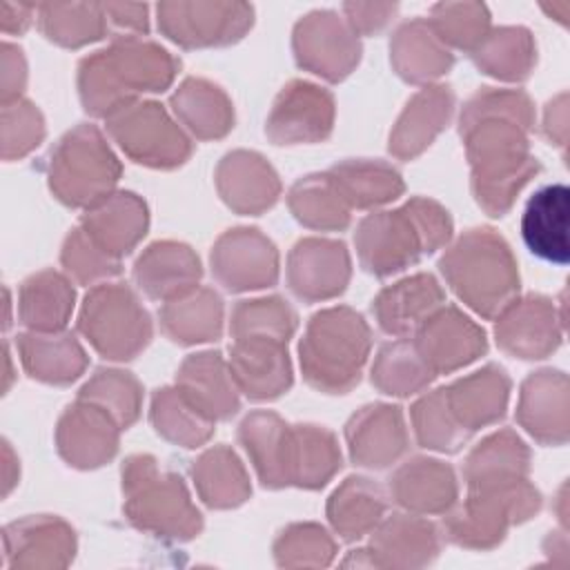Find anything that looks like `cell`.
<instances>
[{
    "label": "cell",
    "instance_id": "19",
    "mask_svg": "<svg viewBox=\"0 0 570 570\" xmlns=\"http://www.w3.org/2000/svg\"><path fill=\"white\" fill-rule=\"evenodd\" d=\"M212 263L227 289L249 287L245 265H252L267 285L276 278V252L256 229H234L223 236L212 254Z\"/></svg>",
    "mask_w": 570,
    "mask_h": 570
},
{
    "label": "cell",
    "instance_id": "13",
    "mask_svg": "<svg viewBox=\"0 0 570 570\" xmlns=\"http://www.w3.org/2000/svg\"><path fill=\"white\" fill-rule=\"evenodd\" d=\"M232 374L252 399H269L287 390L289 363L281 338L243 336L232 347Z\"/></svg>",
    "mask_w": 570,
    "mask_h": 570
},
{
    "label": "cell",
    "instance_id": "40",
    "mask_svg": "<svg viewBox=\"0 0 570 570\" xmlns=\"http://www.w3.org/2000/svg\"><path fill=\"white\" fill-rule=\"evenodd\" d=\"M178 98L198 105V111H191L183 116L189 127L200 136H220L229 127V105L225 98L216 91V87H209L200 80H189L183 85V89L176 94Z\"/></svg>",
    "mask_w": 570,
    "mask_h": 570
},
{
    "label": "cell",
    "instance_id": "25",
    "mask_svg": "<svg viewBox=\"0 0 570 570\" xmlns=\"http://www.w3.org/2000/svg\"><path fill=\"white\" fill-rule=\"evenodd\" d=\"M60 452L73 465L87 468V441L94 448L98 465L116 450V430L111 416L102 414V407H69L58 432Z\"/></svg>",
    "mask_w": 570,
    "mask_h": 570
},
{
    "label": "cell",
    "instance_id": "37",
    "mask_svg": "<svg viewBox=\"0 0 570 570\" xmlns=\"http://www.w3.org/2000/svg\"><path fill=\"white\" fill-rule=\"evenodd\" d=\"M432 376L434 372L425 361H421V354L414 352V347L407 343H394L379 354L372 381L387 394H412Z\"/></svg>",
    "mask_w": 570,
    "mask_h": 570
},
{
    "label": "cell",
    "instance_id": "17",
    "mask_svg": "<svg viewBox=\"0 0 570 570\" xmlns=\"http://www.w3.org/2000/svg\"><path fill=\"white\" fill-rule=\"evenodd\" d=\"M441 303L443 292L434 276L419 274L383 289L374 303V312L385 332L403 336L423 327Z\"/></svg>",
    "mask_w": 570,
    "mask_h": 570
},
{
    "label": "cell",
    "instance_id": "1",
    "mask_svg": "<svg viewBox=\"0 0 570 570\" xmlns=\"http://www.w3.org/2000/svg\"><path fill=\"white\" fill-rule=\"evenodd\" d=\"M463 129L479 203L501 216L532 169L537 171V163L532 165L525 154L521 129L499 120V94H479L461 116Z\"/></svg>",
    "mask_w": 570,
    "mask_h": 570
},
{
    "label": "cell",
    "instance_id": "22",
    "mask_svg": "<svg viewBox=\"0 0 570 570\" xmlns=\"http://www.w3.org/2000/svg\"><path fill=\"white\" fill-rule=\"evenodd\" d=\"M198 276V258L187 247L174 243L149 247L136 265V281L154 298H178L194 287Z\"/></svg>",
    "mask_w": 570,
    "mask_h": 570
},
{
    "label": "cell",
    "instance_id": "6",
    "mask_svg": "<svg viewBox=\"0 0 570 570\" xmlns=\"http://www.w3.org/2000/svg\"><path fill=\"white\" fill-rule=\"evenodd\" d=\"M122 479L127 488L125 510L134 525L167 539H191L200 532V514L191 508L180 479L158 474L149 456L129 459Z\"/></svg>",
    "mask_w": 570,
    "mask_h": 570
},
{
    "label": "cell",
    "instance_id": "7",
    "mask_svg": "<svg viewBox=\"0 0 570 570\" xmlns=\"http://www.w3.org/2000/svg\"><path fill=\"white\" fill-rule=\"evenodd\" d=\"M539 494L519 479L472 483L470 501L445 521L450 541L465 548H490L503 539L508 523L537 512Z\"/></svg>",
    "mask_w": 570,
    "mask_h": 570
},
{
    "label": "cell",
    "instance_id": "36",
    "mask_svg": "<svg viewBox=\"0 0 570 570\" xmlns=\"http://www.w3.org/2000/svg\"><path fill=\"white\" fill-rule=\"evenodd\" d=\"M525 461L528 452L523 443L510 432H503L488 439L481 448L474 450V454L468 461L465 474L470 479V485L485 481L519 479L525 472Z\"/></svg>",
    "mask_w": 570,
    "mask_h": 570
},
{
    "label": "cell",
    "instance_id": "14",
    "mask_svg": "<svg viewBox=\"0 0 570 570\" xmlns=\"http://www.w3.org/2000/svg\"><path fill=\"white\" fill-rule=\"evenodd\" d=\"M9 566L62 568L73 559V532L58 519H24L4 530Z\"/></svg>",
    "mask_w": 570,
    "mask_h": 570
},
{
    "label": "cell",
    "instance_id": "31",
    "mask_svg": "<svg viewBox=\"0 0 570 570\" xmlns=\"http://www.w3.org/2000/svg\"><path fill=\"white\" fill-rule=\"evenodd\" d=\"M194 479L198 483V490L205 503L216 508L236 505L245 501L249 492L243 468L238 465V459L227 448L207 452L194 465Z\"/></svg>",
    "mask_w": 570,
    "mask_h": 570
},
{
    "label": "cell",
    "instance_id": "34",
    "mask_svg": "<svg viewBox=\"0 0 570 570\" xmlns=\"http://www.w3.org/2000/svg\"><path fill=\"white\" fill-rule=\"evenodd\" d=\"M292 207L301 223L314 227H343L350 218L345 198L332 176H312L292 189Z\"/></svg>",
    "mask_w": 570,
    "mask_h": 570
},
{
    "label": "cell",
    "instance_id": "28",
    "mask_svg": "<svg viewBox=\"0 0 570 570\" xmlns=\"http://www.w3.org/2000/svg\"><path fill=\"white\" fill-rule=\"evenodd\" d=\"M22 361L31 376L53 383L73 381L85 367V354L73 336H20Z\"/></svg>",
    "mask_w": 570,
    "mask_h": 570
},
{
    "label": "cell",
    "instance_id": "30",
    "mask_svg": "<svg viewBox=\"0 0 570 570\" xmlns=\"http://www.w3.org/2000/svg\"><path fill=\"white\" fill-rule=\"evenodd\" d=\"M347 439L352 443V456L361 465L365 463L374 441L381 443L385 463L394 461L405 443L399 407H365V412L354 416V421L347 425Z\"/></svg>",
    "mask_w": 570,
    "mask_h": 570
},
{
    "label": "cell",
    "instance_id": "24",
    "mask_svg": "<svg viewBox=\"0 0 570 570\" xmlns=\"http://www.w3.org/2000/svg\"><path fill=\"white\" fill-rule=\"evenodd\" d=\"M180 383L185 387L183 396L207 419H225L236 412L238 401L232 392L223 361L218 354H198L183 365Z\"/></svg>",
    "mask_w": 570,
    "mask_h": 570
},
{
    "label": "cell",
    "instance_id": "27",
    "mask_svg": "<svg viewBox=\"0 0 570 570\" xmlns=\"http://www.w3.org/2000/svg\"><path fill=\"white\" fill-rule=\"evenodd\" d=\"M452 107V94L443 87L419 94L407 111L403 114L399 129L390 142V149L399 156H414L423 149L432 136L441 129V122L448 120Z\"/></svg>",
    "mask_w": 570,
    "mask_h": 570
},
{
    "label": "cell",
    "instance_id": "26",
    "mask_svg": "<svg viewBox=\"0 0 570 570\" xmlns=\"http://www.w3.org/2000/svg\"><path fill=\"white\" fill-rule=\"evenodd\" d=\"M383 510L385 501L379 485L370 483V479L352 476L345 481L343 488L334 492L327 514L336 532L343 539L354 541L376 525Z\"/></svg>",
    "mask_w": 570,
    "mask_h": 570
},
{
    "label": "cell",
    "instance_id": "2",
    "mask_svg": "<svg viewBox=\"0 0 570 570\" xmlns=\"http://www.w3.org/2000/svg\"><path fill=\"white\" fill-rule=\"evenodd\" d=\"M450 218L430 200H412L399 212L370 216L361 223L356 245L365 269L392 274L434 252L450 236Z\"/></svg>",
    "mask_w": 570,
    "mask_h": 570
},
{
    "label": "cell",
    "instance_id": "32",
    "mask_svg": "<svg viewBox=\"0 0 570 570\" xmlns=\"http://www.w3.org/2000/svg\"><path fill=\"white\" fill-rule=\"evenodd\" d=\"M163 318L176 341H209L220 330V298L207 289L189 298H176L165 307Z\"/></svg>",
    "mask_w": 570,
    "mask_h": 570
},
{
    "label": "cell",
    "instance_id": "21",
    "mask_svg": "<svg viewBox=\"0 0 570 570\" xmlns=\"http://www.w3.org/2000/svg\"><path fill=\"white\" fill-rule=\"evenodd\" d=\"M85 234L109 256L127 254L145 234V205L134 194H118L85 216Z\"/></svg>",
    "mask_w": 570,
    "mask_h": 570
},
{
    "label": "cell",
    "instance_id": "23",
    "mask_svg": "<svg viewBox=\"0 0 570 570\" xmlns=\"http://www.w3.org/2000/svg\"><path fill=\"white\" fill-rule=\"evenodd\" d=\"M392 490L401 505L416 512H443L456 497L452 470L430 459H416L401 468L392 481Z\"/></svg>",
    "mask_w": 570,
    "mask_h": 570
},
{
    "label": "cell",
    "instance_id": "3",
    "mask_svg": "<svg viewBox=\"0 0 570 570\" xmlns=\"http://www.w3.org/2000/svg\"><path fill=\"white\" fill-rule=\"evenodd\" d=\"M176 62L154 45L122 42L87 58L80 69V91L89 111L114 114L127 105L129 94L163 91Z\"/></svg>",
    "mask_w": 570,
    "mask_h": 570
},
{
    "label": "cell",
    "instance_id": "38",
    "mask_svg": "<svg viewBox=\"0 0 570 570\" xmlns=\"http://www.w3.org/2000/svg\"><path fill=\"white\" fill-rule=\"evenodd\" d=\"M154 421L158 425V432L185 443V448H194L196 443L205 441L212 430V419L189 405L183 394L178 396L169 390H163L154 399Z\"/></svg>",
    "mask_w": 570,
    "mask_h": 570
},
{
    "label": "cell",
    "instance_id": "18",
    "mask_svg": "<svg viewBox=\"0 0 570 570\" xmlns=\"http://www.w3.org/2000/svg\"><path fill=\"white\" fill-rule=\"evenodd\" d=\"M347 267V252L341 243L303 240L292 254V289L303 298L332 296L345 287Z\"/></svg>",
    "mask_w": 570,
    "mask_h": 570
},
{
    "label": "cell",
    "instance_id": "33",
    "mask_svg": "<svg viewBox=\"0 0 570 570\" xmlns=\"http://www.w3.org/2000/svg\"><path fill=\"white\" fill-rule=\"evenodd\" d=\"M332 180L345 200L356 207H367L374 203H385L396 198L403 189L399 174L385 165L350 163L334 169Z\"/></svg>",
    "mask_w": 570,
    "mask_h": 570
},
{
    "label": "cell",
    "instance_id": "11",
    "mask_svg": "<svg viewBox=\"0 0 570 570\" xmlns=\"http://www.w3.org/2000/svg\"><path fill=\"white\" fill-rule=\"evenodd\" d=\"M568 212L570 189L563 183L546 185L528 200L521 236L534 256L557 265L568 263Z\"/></svg>",
    "mask_w": 570,
    "mask_h": 570
},
{
    "label": "cell",
    "instance_id": "4",
    "mask_svg": "<svg viewBox=\"0 0 570 570\" xmlns=\"http://www.w3.org/2000/svg\"><path fill=\"white\" fill-rule=\"evenodd\" d=\"M454 292L479 314L505 309L519 287L508 245L492 229H472L441 261Z\"/></svg>",
    "mask_w": 570,
    "mask_h": 570
},
{
    "label": "cell",
    "instance_id": "10",
    "mask_svg": "<svg viewBox=\"0 0 570 570\" xmlns=\"http://www.w3.org/2000/svg\"><path fill=\"white\" fill-rule=\"evenodd\" d=\"M107 127L120 147L138 163L171 167L189 156V140L154 102L120 107L109 114Z\"/></svg>",
    "mask_w": 570,
    "mask_h": 570
},
{
    "label": "cell",
    "instance_id": "12",
    "mask_svg": "<svg viewBox=\"0 0 570 570\" xmlns=\"http://www.w3.org/2000/svg\"><path fill=\"white\" fill-rule=\"evenodd\" d=\"M332 129V98L314 85L292 82L278 98L272 118L269 136L276 142H301L325 138Z\"/></svg>",
    "mask_w": 570,
    "mask_h": 570
},
{
    "label": "cell",
    "instance_id": "5",
    "mask_svg": "<svg viewBox=\"0 0 570 570\" xmlns=\"http://www.w3.org/2000/svg\"><path fill=\"white\" fill-rule=\"evenodd\" d=\"M370 347V332L352 309H327L312 318L301 341V365L312 385L345 392L358 381Z\"/></svg>",
    "mask_w": 570,
    "mask_h": 570
},
{
    "label": "cell",
    "instance_id": "29",
    "mask_svg": "<svg viewBox=\"0 0 570 570\" xmlns=\"http://www.w3.org/2000/svg\"><path fill=\"white\" fill-rule=\"evenodd\" d=\"M73 303V292L69 285L51 272L29 278L22 287L20 316L33 330H58L67 323Z\"/></svg>",
    "mask_w": 570,
    "mask_h": 570
},
{
    "label": "cell",
    "instance_id": "41",
    "mask_svg": "<svg viewBox=\"0 0 570 570\" xmlns=\"http://www.w3.org/2000/svg\"><path fill=\"white\" fill-rule=\"evenodd\" d=\"M62 261L67 269L73 272L80 281H91L96 276H109L118 272V261L102 252L89 236L85 238L80 229L69 236Z\"/></svg>",
    "mask_w": 570,
    "mask_h": 570
},
{
    "label": "cell",
    "instance_id": "9",
    "mask_svg": "<svg viewBox=\"0 0 570 570\" xmlns=\"http://www.w3.org/2000/svg\"><path fill=\"white\" fill-rule=\"evenodd\" d=\"M80 330L107 358H131L149 341V318L127 287L94 289L80 316Z\"/></svg>",
    "mask_w": 570,
    "mask_h": 570
},
{
    "label": "cell",
    "instance_id": "39",
    "mask_svg": "<svg viewBox=\"0 0 570 570\" xmlns=\"http://www.w3.org/2000/svg\"><path fill=\"white\" fill-rule=\"evenodd\" d=\"M278 566H327L334 557V541L318 525H292L274 546Z\"/></svg>",
    "mask_w": 570,
    "mask_h": 570
},
{
    "label": "cell",
    "instance_id": "8",
    "mask_svg": "<svg viewBox=\"0 0 570 570\" xmlns=\"http://www.w3.org/2000/svg\"><path fill=\"white\" fill-rule=\"evenodd\" d=\"M120 167L94 127H78L51 154V189L69 205H89L107 196Z\"/></svg>",
    "mask_w": 570,
    "mask_h": 570
},
{
    "label": "cell",
    "instance_id": "20",
    "mask_svg": "<svg viewBox=\"0 0 570 570\" xmlns=\"http://www.w3.org/2000/svg\"><path fill=\"white\" fill-rule=\"evenodd\" d=\"M443 399L452 419L461 421L463 432H472L483 423L503 414L508 399V379L497 367H485L474 376L443 390Z\"/></svg>",
    "mask_w": 570,
    "mask_h": 570
},
{
    "label": "cell",
    "instance_id": "16",
    "mask_svg": "<svg viewBox=\"0 0 570 570\" xmlns=\"http://www.w3.org/2000/svg\"><path fill=\"white\" fill-rule=\"evenodd\" d=\"M485 350L483 332L456 309L432 316L421 332L419 352L432 372H448Z\"/></svg>",
    "mask_w": 570,
    "mask_h": 570
},
{
    "label": "cell",
    "instance_id": "15",
    "mask_svg": "<svg viewBox=\"0 0 570 570\" xmlns=\"http://www.w3.org/2000/svg\"><path fill=\"white\" fill-rule=\"evenodd\" d=\"M365 552L370 554V566L419 568L439 554V534L423 519L394 514L381 525Z\"/></svg>",
    "mask_w": 570,
    "mask_h": 570
},
{
    "label": "cell",
    "instance_id": "35",
    "mask_svg": "<svg viewBox=\"0 0 570 570\" xmlns=\"http://www.w3.org/2000/svg\"><path fill=\"white\" fill-rule=\"evenodd\" d=\"M523 305H525V314H528L530 323H523L521 316L517 312H512L497 327V336L505 350L521 354L523 358H541L543 350L537 343L534 334L548 350H552L557 345V336L550 325V305H548V301H541V298H528Z\"/></svg>",
    "mask_w": 570,
    "mask_h": 570
}]
</instances>
